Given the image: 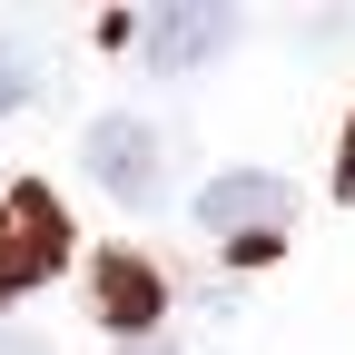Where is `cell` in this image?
<instances>
[{
	"mask_svg": "<svg viewBox=\"0 0 355 355\" xmlns=\"http://www.w3.org/2000/svg\"><path fill=\"white\" fill-rule=\"evenodd\" d=\"M20 99H30V60H20V50H10V40H0V119H10V109H20Z\"/></svg>",
	"mask_w": 355,
	"mask_h": 355,
	"instance_id": "6",
	"label": "cell"
},
{
	"mask_svg": "<svg viewBox=\"0 0 355 355\" xmlns=\"http://www.w3.org/2000/svg\"><path fill=\"white\" fill-rule=\"evenodd\" d=\"M89 296H99V326H119L128 345H148V326L168 316V277L139 247H109L99 266H89Z\"/></svg>",
	"mask_w": 355,
	"mask_h": 355,
	"instance_id": "4",
	"label": "cell"
},
{
	"mask_svg": "<svg viewBox=\"0 0 355 355\" xmlns=\"http://www.w3.org/2000/svg\"><path fill=\"white\" fill-rule=\"evenodd\" d=\"M0 355H50L40 336H20V326H0Z\"/></svg>",
	"mask_w": 355,
	"mask_h": 355,
	"instance_id": "7",
	"label": "cell"
},
{
	"mask_svg": "<svg viewBox=\"0 0 355 355\" xmlns=\"http://www.w3.org/2000/svg\"><path fill=\"white\" fill-rule=\"evenodd\" d=\"M79 158H89V178H99L119 207H148V198L168 188V139H158L148 119H128V109L89 128V139H79Z\"/></svg>",
	"mask_w": 355,
	"mask_h": 355,
	"instance_id": "1",
	"label": "cell"
},
{
	"mask_svg": "<svg viewBox=\"0 0 355 355\" xmlns=\"http://www.w3.org/2000/svg\"><path fill=\"white\" fill-rule=\"evenodd\" d=\"M237 40V20H227V0H168V10H148V30H139V50H148V69H198V60H217Z\"/></svg>",
	"mask_w": 355,
	"mask_h": 355,
	"instance_id": "5",
	"label": "cell"
},
{
	"mask_svg": "<svg viewBox=\"0 0 355 355\" xmlns=\"http://www.w3.org/2000/svg\"><path fill=\"white\" fill-rule=\"evenodd\" d=\"M286 178H266V168H227V178H207L198 188V227L207 237H237V247H277L286 227Z\"/></svg>",
	"mask_w": 355,
	"mask_h": 355,
	"instance_id": "3",
	"label": "cell"
},
{
	"mask_svg": "<svg viewBox=\"0 0 355 355\" xmlns=\"http://www.w3.org/2000/svg\"><path fill=\"white\" fill-rule=\"evenodd\" d=\"M345 188H355V139H345Z\"/></svg>",
	"mask_w": 355,
	"mask_h": 355,
	"instance_id": "9",
	"label": "cell"
},
{
	"mask_svg": "<svg viewBox=\"0 0 355 355\" xmlns=\"http://www.w3.org/2000/svg\"><path fill=\"white\" fill-rule=\"evenodd\" d=\"M60 257H69L60 207L40 198V188H10V198H0V306L30 296L40 277H60Z\"/></svg>",
	"mask_w": 355,
	"mask_h": 355,
	"instance_id": "2",
	"label": "cell"
},
{
	"mask_svg": "<svg viewBox=\"0 0 355 355\" xmlns=\"http://www.w3.org/2000/svg\"><path fill=\"white\" fill-rule=\"evenodd\" d=\"M119 355H178V345H158V336H148V345H119Z\"/></svg>",
	"mask_w": 355,
	"mask_h": 355,
	"instance_id": "8",
	"label": "cell"
}]
</instances>
